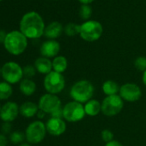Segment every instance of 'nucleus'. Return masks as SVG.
<instances>
[{
  "mask_svg": "<svg viewBox=\"0 0 146 146\" xmlns=\"http://www.w3.org/2000/svg\"><path fill=\"white\" fill-rule=\"evenodd\" d=\"M45 28L44 20L36 11L25 13L20 20L19 30L28 39H36L44 36Z\"/></svg>",
  "mask_w": 146,
  "mask_h": 146,
  "instance_id": "f257e3e1",
  "label": "nucleus"
},
{
  "mask_svg": "<svg viewBox=\"0 0 146 146\" xmlns=\"http://www.w3.org/2000/svg\"><path fill=\"white\" fill-rule=\"evenodd\" d=\"M28 38L20 30H12L7 33L3 44L6 51L9 54L20 56L27 50L28 44Z\"/></svg>",
  "mask_w": 146,
  "mask_h": 146,
  "instance_id": "f03ea898",
  "label": "nucleus"
},
{
  "mask_svg": "<svg viewBox=\"0 0 146 146\" xmlns=\"http://www.w3.org/2000/svg\"><path fill=\"white\" fill-rule=\"evenodd\" d=\"M95 92L93 84L87 80H81L75 82L70 91V96L73 101L86 104L92 99Z\"/></svg>",
  "mask_w": 146,
  "mask_h": 146,
  "instance_id": "7ed1b4c3",
  "label": "nucleus"
},
{
  "mask_svg": "<svg viewBox=\"0 0 146 146\" xmlns=\"http://www.w3.org/2000/svg\"><path fill=\"white\" fill-rule=\"evenodd\" d=\"M103 33V27L101 22L95 20L85 21L81 24L79 36L86 42L97 41Z\"/></svg>",
  "mask_w": 146,
  "mask_h": 146,
  "instance_id": "20e7f679",
  "label": "nucleus"
},
{
  "mask_svg": "<svg viewBox=\"0 0 146 146\" xmlns=\"http://www.w3.org/2000/svg\"><path fill=\"white\" fill-rule=\"evenodd\" d=\"M1 77L10 85L20 83L24 78L22 67L16 62H7L1 67Z\"/></svg>",
  "mask_w": 146,
  "mask_h": 146,
  "instance_id": "39448f33",
  "label": "nucleus"
},
{
  "mask_svg": "<svg viewBox=\"0 0 146 146\" xmlns=\"http://www.w3.org/2000/svg\"><path fill=\"white\" fill-rule=\"evenodd\" d=\"M47 133L46 123L40 120H36L28 124L25 130V138L28 144L37 145L41 143Z\"/></svg>",
  "mask_w": 146,
  "mask_h": 146,
  "instance_id": "423d86ee",
  "label": "nucleus"
},
{
  "mask_svg": "<svg viewBox=\"0 0 146 146\" xmlns=\"http://www.w3.org/2000/svg\"><path fill=\"white\" fill-rule=\"evenodd\" d=\"M43 86L47 93L58 95L65 87V80L63 74L52 71L45 75Z\"/></svg>",
  "mask_w": 146,
  "mask_h": 146,
  "instance_id": "0eeeda50",
  "label": "nucleus"
},
{
  "mask_svg": "<svg viewBox=\"0 0 146 146\" xmlns=\"http://www.w3.org/2000/svg\"><path fill=\"white\" fill-rule=\"evenodd\" d=\"M86 115L84 105L76 101H71L63 107V119L68 122H77Z\"/></svg>",
  "mask_w": 146,
  "mask_h": 146,
  "instance_id": "6e6552de",
  "label": "nucleus"
},
{
  "mask_svg": "<svg viewBox=\"0 0 146 146\" xmlns=\"http://www.w3.org/2000/svg\"><path fill=\"white\" fill-rule=\"evenodd\" d=\"M124 102L119 94L107 96L102 102V113L108 117L115 116L123 110Z\"/></svg>",
  "mask_w": 146,
  "mask_h": 146,
  "instance_id": "1a4fd4ad",
  "label": "nucleus"
},
{
  "mask_svg": "<svg viewBox=\"0 0 146 146\" xmlns=\"http://www.w3.org/2000/svg\"><path fill=\"white\" fill-rule=\"evenodd\" d=\"M38 106L40 110L45 112L46 115H52L62 109V103L57 95L46 92L40 98Z\"/></svg>",
  "mask_w": 146,
  "mask_h": 146,
  "instance_id": "9d476101",
  "label": "nucleus"
},
{
  "mask_svg": "<svg viewBox=\"0 0 146 146\" xmlns=\"http://www.w3.org/2000/svg\"><path fill=\"white\" fill-rule=\"evenodd\" d=\"M119 95L121 98L129 103H134L139 101L142 97L141 88L135 83H126L120 86Z\"/></svg>",
  "mask_w": 146,
  "mask_h": 146,
  "instance_id": "9b49d317",
  "label": "nucleus"
},
{
  "mask_svg": "<svg viewBox=\"0 0 146 146\" xmlns=\"http://www.w3.org/2000/svg\"><path fill=\"white\" fill-rule=\"evenodd\" d=\"M20 115L19 106L15 102L8 101L1 106L0 119L3 122H13Z\"/></svg>",
  "mask_w": 146,
  "mask_h": 146,
  "instance_id": "f8f14e48",
  "label": "nucleus"
},
{
  "mask_svg": "<svg viewBox=\"0 0 146 146\" xmlns=\"http://www.w3.org/2000/svg\"><path fill=\"white\" fill-rule=\"evenodd\" d=\"M47 133L54 137H59L64 134L66 131V123L63 118L52 117L46 122Z\"/></svg>",
  "mask_w": 146,
  "mask_h": 146,
  "instance_id": "ddd939ff",
  "label": "nucleus"
},
{
  "mask_svg": "<svg viewBox=\"0 0 146 146\" xmlns=\"http://www.w3.org/2000/svg\"><path fill=\"white\" fill-rule=\"evenodd\" d=\"M60 48V44L56 39H47L41 44L40 47V53L41 56L54 58L59 56Z\"/></svg>",
  "mask_w": 146,
  "mask_h": 146,
  "instance_id": "4468645a",
  "label": "nucleus"
},
{
  "mask_svg": "<svg viewBox=\"0 0 146 146\" xmlns=\"http://www.w3.org/2000/svg\"><path fill=\"white\" fill-rule=\"evenodd\" d=\"M64 32V27L59 21H52L46 26L44 36L47 39H56L59 38Z\"/></svg>",
  "mask_w": 146,
  "mask_h": 146,
  "instance_id": "2eb2a0df",
  "label": "nucleus"
},
{
  "mask_svg": "<svg viewBox=\"0 0 146 146\" xmlns=\"http://www.w3.org/2000/svg\"><path fill=\"white\" fill-rule=\"evenodd\" d=\"M20 115L25 118H33L39 112L38 104L31 101H26L19 106Z\"/></svg>",
  "mask_w": 146,
  "mask_h": 146,
  "instance_id": "dca6fc26",
  "label": "nucleus"
},
{
  "mask_svg": "<svg viewBox=\"0 0 146 146\" xmlns=\"http://www.w3.org/2000/svg\"><path fill=\"white\" fill-rule=\"evenodd\" d=\"M34 66L35 67L36 71L41 74L46 75L47 74L52 71V62L50 60V58L45 56L38 57L34 61Z\"/></svg>",
  "mask_w": 146,
  "mask_h": 146,
  "instance_id": "f3484780",
  "label": "nucleus"
},
{
  "mask_svg": "<svg viewBox=\"0 0 146 146\" xmlns=\"http://www.w3.org/2000/svg\"><path fill=\"white\" fill-rule=\"evenodd\" d=\"M36 83L32 79L23 78L19 83V90L24 96L29 97L36 92Z\"/></svg>",
  "mask_w": 146,
  "mask_h": 146,
  "instance_id": "a211bd4d",
  "label": "nucleus"
},
{
  "mask_svg": "<svg viewBox=\"0 0 146 146\" xmlns=\"http://www.w3.org/2000/svg\"><path fill=\"white\" fill-rule=\"evenodd\" d=\"M84 110L86 115L89 116H96L102 113V103L96 99H90L86 104H84Z\"/></svg>",
  "mask_w": 146,
  "mask_h": 146,
  "instance_id": "6ab92c4d",
  "label": "nucleus"
},
{
  "mask_svg": "<svg viewBox=\"0 0 146 146\" xmlns=\"http://www.w3.org/2000/svg\"><path fill=\"white\" fill-rule=\"evenodd\" d=\"M102 89L103 93L106 96H113V95H118L120 92V86H119V84L112 80H106L102 86Z\"/></svg>",
  "mask_w": 146,
  "mask_h": 146,
  "instance_id": "aec40b11",
  "label": "nucleus"
},
{
  "mask_svg": "<svg viewBox=\"0 0 146 146\" xmlns=\"http://www.w3.org/2000/svg\"><path fill=\"white\" fill-rule=\"evenodd\" d=\"M52 70L63 74L68 68V61L64 56H57L52 59Z\"/></svg>",
  "mask_w": 146,
  "mask_h": 146,
  "instance_id": "412c9836",
  "label": "nucleus"
},
{
  "mask_svg": "<svg viewBox=\"0 0 146 146\" xmlns=\"http://www.w3.org/2000/svg\"><path fill=\"white\" fill-rule=\"evenodd\" d=\"M13 94L12 85L6 81H0V100H8Z\"/></svg>",
  "mask_w": 146,
  "mask_h": 146,
  "instance_id": "4be33fe9",
  "label": "nucleus"
},
{
  "mask_svg": "<svg viewBox=\"0 0 146 146\" xmlns=\"http://www.w3.org/2000/svg\"><path fill=\"white\" fill-rule=\"evenodd\" d=\"M80 30H81V25L74 23V22L67 23L64 27V33L68 37H74L77 35H79Z\"/></svg>",
  "mask_w": 146,
  "mask_h": 146,
  "instance_id": "5701e85b",
  "label": "nucleus"
},
{
  "mask_svg": "<svg viewBox=\"0 0 146 146\" xmlns=\"http://www.w3.org/2000/svg\"><path fill=\"white\" fill-rule=\"evenodd\" d=\"M92 12H93V9L90 4H81L79 10H78V15L80 18L85 21H89L91 18Z\"/></svg>",
  "mask_w": 146,
  "mask_h": 146,
  "instance_id": "b1692460",
  "label": "nucleus"
},
{
  "mask_svg": "<svg viewBox=\"0 0 146 146\" xmlns=\"http://www.w3.org/2000/svg\"><path fill=\"white\" fill-rule=\"evenodd\" d=\"M24 139H26L25 133L21 131H13L9 136V140L13 145H19L22 143H23Z\"/></svg>",
  "mask_w": 146,
  "mask_h": 146,
  "instance_id": "393cba45",
  "label": "nucleus"
},
{
  "mask_svg": "<svg viewBox=\"0 0 146 146\" xmlns=\"http://www.w3.org/2000/svg\"><path fill=\"white\" fill-rule=\"evenodd\" d=\"M22 69H23L24 78H28V79H32L33 77H34L37 72L35 67L34 65H29V64L22 67Z\"/></svg>",
  "mask_w": 146,
  "mask_h": 146,
  "instance_id": "a878e982",
  "label": "nucleus"
},
{
  "mask_svg": "<svg viewBox=\"0 0 146 146\" xmlns=\"http://www.w3.org/2000/svg\"><path fill=\"white\" fill-rule=\"evenodd\" d=\"M134 67L137 70L145 72L146 70V57L145 56H139L134 61Z\"/></svg>",
  "mask_w": 146,
  "mask_h": 146,
  "instance_id": "bb28decb",
  "label": "nucleus"
},
{
  "mask_svg": "<svg viewBox=\"0 0 146 146\" xmlns=\"http://www.w3.org/2000/svg\"><path fill=\"white\" fill-rule=\"evenodd\" d=\"M101 138H102V141H104L105 143H108L114 139V134L111 130L104 129L101 133Z\"/></svg>",
  "mask_w": 146,
  "mask_h": 146,
  "instance_id": "cd10ccee",
  "label": "nucleus"
},
{
  "mask_svg": "<svg viewBox=\"0 0 146 146\" xmlns=\"http://www.w3.org/2000/svg\"><path fill=\"white\" fill-rule=\"evenodd\" d=\"M12 123L11 122H3L1 125V133L7 135L10 134L12 132Z\"/></svg>",
  "mask_w": 146,
  "mask_h": 146,
  "instance_id": "c85d7f7f",
  "label": "nucleus"
},
{
  "mask_svg": "<svg viewBox=\"0 0 146 146\" xmlns=\"http://www.w3.org/2000/svg\"><path fill=\"white\" fill-rule=\"evenodd\" d=\"M9 142V139L7 136L3 133H0V146H7Z\"/></svg>",
  "mask_w": 146,
  "mask_h": 146,
  "instance_id": "c756f323",
  "label": "nucleus"
},
{
  "mask_svg": "<svg viewBox=\"0 0 146 146\" xmlns=\"http://www.w3.org/2000/svg\"><path fill=\"white\" fill-rule=\"evenodd\" d=\"M105 146H123V145L120 141L114 139V140H112V141H110L108 143H106Z\"/></svg>",
  "mask_w": 146,
  "mask_h": 146,
  "instance_id": "7c9ffc66",
  "label": "nucleus"
},
{
  "mask_svg": "<svg viewBox=\"0 0 146 146\" xmlns=\"http://www.w3.org/2000/svg\"><path fill=\"white\" fill-rule=\"evenodd\" d=\"M6 35H7V33L4 30L0 29V44H3L5 38H6Z\"/></svg>",
  "mask_w": 146,
  "mask_h": 146,
  "instance_id": "2f4dec72",
  "label": "nucleus"
},
{
  "mask_svg": "<svg viewBox=\"0 0 146 146\" xmlns=\"http://www.w3.org/2000/svg\"><path fill=\"white\" fill-rule=\"evenodd\" d=\"M46 114L45 113V112H43V111H41V110H39V112L37 113V115H36V116L39 118V119H42V118H44L45 117V115H46Z\"/></svg>",
  "mask_w": 146,
  "mask_h": 146,
  "instance_id": "473e14b6",
  "label": "nucleus"
},
{
  "mask_svg": "<svg viewBox=\"0 0 146 146\" xmlns=\"http://www.w3.org/2000/svg\"><path fill=\"white\" fill-rule=\"evenodd\" d=\"M95 0H78V2L81 4H90L94 2Z\"/></svg>",
  "mask_w": 146,
  "mask_h": 146,
  "instance_id": "72a5a7b5",
  "label": "nucleus"
},
{
  "mask_svg": "<svg viewBox=\"0 0 146 146\" xmlns=\"http://www.w3.org/2000/svg\"><path fill=\"white\" fill-rule=\"evenodd\" d=\"M142 81L143 84L146 86V70L145 72H143V75H142Z\"/></svg>",
  "mask_w": 146,
  "mask_h": 146,
  "instance_id": "f704fd0d",
  "label": "nucleus"
},
{
  "mask_svg": "<svg viewBox=\"0 0 146 146\" xmlns=\"http://www.w3.org/2000/svg\"><path fill=\"white\" fill-rule=\"evenodd\" d=\"M18 146H31V145L28 144V143H22L21 145H19Z\"/></svg>",
  "mask_w": 146,
  "mask_h": 146,
  "instance_id": "c9c22d12",
  "label": "nucleus"
},
{
  "mask_svg": "<svg viewBox=\"0 0 146 146\" xmlns=\"http://www.w3.org/2000/svg\"><path fill=\"white\" fill-rule=\"evenodd\" d=\"M0 76H1V67H0Z\"/></svg>",
  "mask_w": 146,
  "mask_h": 146,
  "instance_id": "e433bc0d",
  "label": "nucleus"
},
{
  "mask_svg": "<svg viewBox=\"0 0 146 146\" xmlns=\"http://www.w3.org/2000/svg\"><path fill=\"white\" fill-rule=\"evenodd\" d=\"M52 1H57V0H52Z\"/></svg>",
  "mask_w": 146,
  "mask_h": 146,
  "instance_id": "4c0bfd02",
  "label": "nucleus"
},
{
  "mask_svg": "<svg viewBox=\"0 0 146 146\" xmlns=\"http://www.w3.org/2000/svg\"><path fill=\"white\" fill-rule=\"evenodd\" d=\"M2 1H3V0H0V2H2Z\"/></svg>",
  "mask_w": 146,
  "mask_h": 146,
  "instance_id": "58836bf2",
  "label": "nucleus"
},
{
  "mask_svg": "<svg viewBox=\"0 0 146 146\" xmlns=\"http://www.w3.org/2000/svg\"><path fill=\"white\" fill-rule=\"evenodd\" d=\"M0 110H1V105H0Z\"/></svg>",
  "mask_w": 146,
  "mask_h": 146,
  "instance_id": "ea45409f",
  "label": "nucleus"
}]
</instances>
